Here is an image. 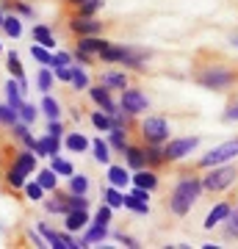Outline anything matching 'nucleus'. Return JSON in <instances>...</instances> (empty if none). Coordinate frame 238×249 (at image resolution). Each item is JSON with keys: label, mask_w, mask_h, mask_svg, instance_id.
Wrapping results in <instances>:
<instances>
[{"label": "nucleus", "mask_w": 238, "mask_h": 249, "mask_svg": "<svg viewBox=\"0 0 238 249\" xmlns=\"http://www.w3.org/2000/svg\"><path fill=\"white\" fill-rule=\"evenodd\" d=\"M221 119H224V122H238V100H236V103H230V106L224 108Z\"/></svg>", "instance_id": "nucleus-52"}, {"label": "nucleus", "mask_w": 238, "mask_h": 249, "mask_svg": "<svg viewBox=\"0 0 238 249\" xmlns=\"http://www.w3.org/2000/svg\"><path fill=\"white\" fill-rule=\"evenodd\" d=\"M36 152L34 150H28V147H22V150H17L14 152V160H11V166H17L19 172H25L28 178H31V175H34L36 172Z\"/></svg>", "instance_id": "nucleus-16"}, {"label": "nucleus", "mask_w": 238, "mask_h": 249, "mask_svg": "<svg viewBox=\"0 0 238 249\" xmlns=\"http://www.w3.org/2000/svg\"><path fill=\"white\" fill-rule=\"evenodd\" d=\"M125 155V166L130 172L136 169H144L147 166V160H144V147H136V144H128V150L122 152Z\"/></svg>", "instance_id": "nucleus-21"}, {"label": "nucleus", "mask_w": 238, "mask_h": 249, "mask_svg": "<svg viewBox=\"0 0 238 249\" xmlns=\"http://www.w3.org/2000/svg\"><path fill=\"white\" fill-rule=\"evenodd\" d=\"M236 180H238V166H233V163H219V166H211L202 175V191L219 194V191L233 186Z\"/></svg>", "instance_id": "nucleus-4"}, {"label": "nucleus", "mask_w": 238, "mask_h": 249, "mask_svg": "<svg viewBox=\"0 0 238 249\" xmlns=\"http://www.w3.org/2000/svg\"><path fill=\"white\" fill-rule=\"evenodd\" d=\"M230 42H233V47H236V50H238V34L233 36V39H230Z\"/></svg>", "instance_id": "nucleus-56"}, {"label": "nucleus", "mask_w": 238, "mask_h": 249, "mask_svg": "<svg viewBox=\"0 0 238 249\" xmlns=\"http://www.w3.org/2000/svg\"><path fill=\"white\" fill-rule=\"evenodd\" d=\"M3 17H6V11L0 9V28H3Z\"/></svg>", "instance_id": "nucleus-57"}, {"label": "nucleus", "mask_w": 238, "mask_h": 249, "mask_svg": "<svg viewBox=\"0 0 238 249\" xmlns=\"http://www.w3.org/2000/svg\"><path fill=\"white\" fill-rule=\"evenodd\" d=\"M70 183H67V191H70V194H89V186H92V183H89V178L86 175H78V172H75V175H70Z\"/></svg>", "instance_id": "nucleus-34"}, {"label": "nucleus", "mask_w": 238, "mask_h": 249, "mask_svg": "<svg viewBox=\"0 0 238 249\" xmlns=\"http://www.w3.org/2000/svg\"><path fill=\"white\" fill-rule=\"evenodd\" d=\"M70 86L75 91H86L89 86H92V78H89V72L80 67V64L72 61V78H70Z\"/></svg>", "instance_id": "nucleus-26"}, {"label": "nucleus", "mask_w": 238, "mask_h": 249, "mask_svg": "<svg viewBox=\"0 0 238 249\" xmlns=\"http://www.w3.org/2000/svg\"><path fill=\"white\" fill-rule=\"evenodd\" d=\"M0 53H3V45H0Z\"/></svg>", "instance_id": "nucleus-58"}, {"label": "nucleus", "mask_w": 238, "mask_h": 249, "mask_svg": "<svg viewBox=\"0 0 238 249\" xmlns=\"http://www.w3.org/2000/svg\"><path fill=\"white\" fill-rule=\"evenodd\" d=\"M194 80L208 91H227L236 83V72L230 67H224V64H211V67H202L197 72Z\"/></svg>", "instance_id": "nucleus-3"}, {"label": "nucleus", "mask_w": 238, "mask_h": 249, "mask_svg": "<svg viewBox=\"0 0 238 249\" xmlns=\"http://www.w3.org/2000/svg\"><path fill=\"white\" fill-rule=\"evenodd\" d=\"M200 196H202V178H200V175H183V178L175 183L166 205L175 216H188Z\"/></svg>", "instance_id": "nucleus-1"}, {"label": "nucleus", "mask_w": 238, "mask_h": 249, "mask_svg": "<svg viewBox=\"0 0 238 249\" xmlns=\"http://www.w3.org/2000/svg\"><path fill=\"white\" fill-rule=\"evenodd\" d=\"M103 202L111 205L114 211H119L122 202H125V191L122 188H114V186H106V191H103Z\"/></svg>", "instance_id": "nucleus-36"}, {"label": "nucleus", "mask_w": 238, "mask_h": 249, "mask_svg": "<svg viewBox=\"0 0 238 249\" xmlns=\"http://www.w3.org/2000/svg\"><path fill=\"white\" fill-rule=\"evenodd\" d=\"M67 25H70V31L75 36H97V34H103L106 22H100L97 17H80V14H75Z\"/></svg>", "instance_id": "nucleus-9"}, {"label": "nucleus", "mask_w": 238, "mask_h": 249, "mask_svg": "<svg viewBox=\"0 0 238 249\" xmlns=\"http://www.w3.org/2000/svg\"><path fill=\"white\" fill-rule=\"evenodd\" d=\"M119 108H122L128 116H141L150 111V97L141 89H133V86H125L122 94H119Z\"/></svg>", "instance_id": "nucleus-8"}, {"label": "nucleus", "mask_w": 238, "mask_h": 249, "mask_svg": "<svg viewBox=\"0 0 238 249\" xmlns=\"http://www.w3.org/2000/svg\"><path fill=\"white\" fill-rule=\"evenodd\" d=\"M92 155H94V160L97 163H103V166H108L111 163V144H108V139H103V136H97V139H92Z\"/></svg>", "instance_id": "nucleus-22"}, {"label": "nucleus", "mask_w": 238, "mask_h": 249, "mask_svg": "<svg viewBox=\"0 0 238 249\" xmlns=\"http://www.w3.org/2000/svg\"><path fill=\"white\" fill-rule=\"evenodd\" d=\"M0 31H6V36H11V39H19L22 36V17L19 14H6Z\"/></svg>", "instance_id": "nucleus-30"}, {"label": "nucleus", "mask_w": 238, "mask_h": 249, "mask_svg": "<svg viewBox=\"0 0 238 249\" xmlns=\"http://www.w3.org/2000/svg\"><path fill=\"white\" fill-rule=\"evenodd\" d=\"M111 232H108V224H97V222H89L86 224V232L78 238V249H86V247H94V244H103Z\"/></svg>", "instance_id": "nucleus-12"}, {"label": "nucleus", "mask_w": 238, "mask_h": 249, "mask_svg": "<svg viewBox=\"0 0 238 249\" xmlns=\"http://www.w3.org/2000/svg\"><path fill=\"white\" fill-rule=\"evenodd\" d=\"M92 124L97 127L100 133H108L111 130V114H106V111H92Z\"/></svg>", "instance_id": "nucleus-43"}, {"label": "nucleus", "mask_w": 238, "mask_h": 249, "mask_svg": "<svg viewBox=\"0 0 238 249\" xmlns=\"http://www.w3.org/2000/svg\"><path fill=\"white\" fill-rule=\"evenodd\" d=\"M230 211H233V205H230V202H216V205L211 208V211H208V216H205L202 227H205V230H213L216 224H221L224 219H227Z\"/></svg>", "instance_id": "nucleus-18"}, {"label": "nucleus", "mask_w": 238, "mask_h": 249, "mask_svg": "<svg viewBox=\"0 0 238 249\" xmlns=\"http://www.w3.org/2000/svg\"><path fill=\"white\" fill-rule=\"evenodd\" d=\"M64 199H67V208L70 211H89V196L86 194H64Z\"/></svg>", "instance_id": "nucleus-42"}, {"label": "nucleus", "mask_w": 238, "mask_h": 249, "mask_svg": "<svg viewBox=\"0 0 238 249\" xmlns=\"http://www.w3.org/2000/svg\"><path fill=\"white\" fill-rule=\"evenodd\" d=\"M6 64H9L11 78H22V75H25V72H22V61H19V55L14 53V50H9V53H6Z\"/></svg>", "instance_id": "nucleus-45"}, {"label": "nucleus", "mask_w": 238, "mask_h": 249, "mask_svg": "<svg viewBox=\"0 0 238 249\" xmlns=\"http://www.w3.org/2000/svg\"><path fill=\"white\" fill-rule=\"evenodd\" d=\"M108 144H111V150L114 152H125L128 150V130H125V127H111V130H108Z\"/></svg>", "instance_id": "nucleus-29"}, {"label": "nucleus", "mask_w": 238, "mask_h": 249, "mask_svg": "<svg viewBox=\"0 0 238 249\" xmlns=\"http://www.w3.org/2000/svg\"><path fill=\"white\" fill-rule=\"evenodd\" d=\"M50 70H53L55 80H61V83H70V78H72V64H70V67H50Z\"/></svg>", "instance_id": "nucleus-50"}, {"label": "nucleus", "mask_w": 238, "mask_h": 249, "mask_svg": "<svg viewBox=\"0 0 238 249\" xmlns=\"http://www.w3.org/2000/svg\"><path fill=\"white\" fill-rule=\"evenodd\" d=\"M19 144H22V147H28V150H34V147H36V136L34 133H25Z\"/></svg>", "instance_id": "nucleus-55"}, {"label": "nucleus", "mask_w": 238, "mask_h": 249, "mask_svg": "<svg viewBox=\"0 0 238 249\" xmlns=\"http://www.w3.org/2000/svg\"><path fill=\"white\" fill-rule=\"evenodd\" d=\"M224 235L238 241V208L236 211H230V216L224 219Z\"/></svg>", "instance_id": "nucleus-46"}, {"label": "nucleus", "mask_w": 238, "mask_h": 249, "mask_svg": "<svg viewBox=\"0 0 238 249\" xmlns=\"http://www.w3.org/2000/svg\"><path fill=\"white\" fill-rule=\"evenodd\" d=\"M144 160H147L150 169L164 166L166 163V158H164V144H144Z\"/></svg>", "instance_id": "nucleus-24"}, {"label": "nucleus", "mask_w": 238, "mask_h": 249, "mask_svg": "<svg viewBox=\"0 0 238 249\" xmlns=\"http://www.w3.org/2000/svg\"><path fill=\"white\" fill-rule=\"evenodd\" d=\"M111 219H114V208L103 202V205L97 208V213H94V219H92V222H97V224H111Z\"/></svg>", "instance_id": "nucleus-48"}, {"label": "nucleus", "mask_w": 238, "mask_h": 249, "mask_svg": "<svg viewBox=\"0 0 238 249\" xmlns=\"http://www.w3.org/2000/svg\"><path fill=\"white\" fill-rule=\"evenodd\" d=\"M31 55L39 67H50V61H53V50H47L44 45H36V42L31 45Z\"/></svg>", "instance_id": "nucleus-39"}, {"label": "nucleus", "mask_w": 238, "mask_h": 249, "mask_svg": "<svg viewBox=\"0 0 238 249\" xmlns=\"http://www.w3.org/2000/svg\"><path fill=\"white\" fill-rule=\"evenodd\" d=\"M34 42L36 45H44L47 50H55V36H53V31H50V25H44V22H36L34 25Z\"/></svg>", "instance_id": "nucleus-23"}, {"label": "nucleus", "mask_w": 238, "mask_h": 249, "mask_svg": "<svg viewBox=\"0 0 238 249\" xmlns=\"http://www.w3.org/2000/svg\"><path fill=\"white\" fill-rule=\"evenodd\" d=\"M89 139L83 133H80V130H75V133H67V139H64V147H67V150L70 152H75V155H83V152L89 150Z\"/></svg>", "instance_id": "nucleus-25"}, {"label": "nucleus", "mask_w": 238, "mask_h": 249, "mask_svg": "<svg viewBox=\"0 0 238 249\" xmlns=\"http://www.w3.org/2000/svg\"><path fill=\"white\" fill-rule=\"evenodd\" d=\"M86 91H89V97H92V103H94L100 111H106V114L119 111V103L111 97V89H108V86H103V83H97V86H94V83H92Z\"/></svg>", "instance_id": "nucleus-10"}, {"label": "nucleus", "mask_w": 238, "mask_h": 249, "mask_svg": "<svg viewBox=\"0 0 238 249\" xmlns=\"http://www.w3.org/2000/svg\"><path fill=\"white\" fill-rule=\"evenodd\" d=\"M200 142H202L200 136H177V139H169V142L164 144V158H166V163L185 160L191 152H197Z\"/></svg>", "instance_id": "nucleus-7"}, {"label": "nucleus", "mask_w": 238, "mask_h": 249, "mask_svg": "<svg viewBox=\"0 0 238 249\" xmlns=\"http://www.w3.org/2000/svg\"><path fill=\"white\" fill-rule=\"evenodd\" d=\"M22 191H25V199H28V202H42L44 194H47V191L39 186V180H25Z\"/></svg>", "instance_id": "nucleus-37"}, {"label": "nucleus", "mask_w": 238, "mask_h": 249, "mask_svg": "<svg viewBox=\"0 0 238 249\" xmlns=\"http://www.w3.org/2000/svg\"><path fill=\"white\" fill-rule=\"evenodd\" d=\"M17 116H19V119H22L25 124H34V122H36V116H39V108H36L34 103L22 100V106L17 108Z\"/></svg>", "instance_id": "nucleus-41"}, {"label": "nucleus", "mask_w": 238, "mask_h": 249, "mask_svg": "<svg viewBox=\"0 0 238 249\" xmlns=\"http://www.w3.org/2000/svg\"><path fill=\"white\" fill-rule=\"evenodd\" d=\"M130 196H136L139 202H150V194L152 191H147V188H141V186H130V191H128Z\"/></svg>", "instance_id": "nucleus-51"}, {"label": "nucleus", "mask_w": 238, "mask_h": 249, "mask_svg": "<svg viewBox=\"0 0 238 249\" xmlns=\"http://www.w3.org/2000/svg\"><path fill=\"white\" fill-rule=\"evenodd\" d=\"M70 64H72V53L53 50V61H50V67H70Z\"/></svg>", "instance_id": "nucleus-49"}, {"label": "nucleus", "mask_w": 238, "mask_h": 249, "mask_svg": "<svg viewBox=\"0 0 238 249\" xmlns=\"http://www.w3.org/2000/svg\"><path fill=\"white\" fill-rule=\"evenodd\" d=\"M39 144L44 147V155L47 158H58L61 155V136L44 133V136H39Z\"/></svg>", "instance_id": "nucleus-28"}, {"label": "nucleus", "mask_w": 238, "mask_h": 249, "mask_svg": "<svg viewBox=\"0 0 238 249\" xmlns=\"http://www.w3.org/2000/svg\"><path fill=\"white\" fill-rule=\"evenodd\" d=\"M89 222H92L89 211H67V213H64V230H67V232L86 230Z\"/></svg>", "instance_id": "nucleus-17"}, {"label": "nucleus", "mask_w": 238, "mask_h": 249, "mask_svg": "<svg viewBox=\"0 0 238 249\" xmlns=\"http://www.w3.org/2000/svg\"><path fill=\"white\" fill-rule=\"evenodd\" d=\"M47 133L61 136L64 133V122H61V119H47Z\"/></svg>", "instance_id": "nucleus-53"}, {"label": "nucleus", "mask_w": 238, "mask_h": 249, "mask_svg": "<svg viewBox=\"0 0 238 249\" xmlns=\"http://www.w3.org/2000/svg\"><path fill=\"white\" fill-rule=\"evenodd\" d=\"M19 116H17V111L9 106V103H0V124L3 127H11V124L17 122Z\"/></svg>", "instance_id": "nucleus-44"}, {"label": "nucleus", "mask_w": 238, "mask_h": 249, "mask_svg": "<svg viewBox=\"0 0 238 249\" xmlns=\"http://www.w3.org/2000/svg\"><path fill=\"white\" fill-rule=\"evenodd\" d=\"M39 232L44 235L47 247H53V249H78V241L72 238L70 232H58V230H53V227H47V224H39Z\"/></svg>", "instance_id": "nucleus-11"}, {"label": "nucleus", "mask_w": 238, "mask_h": 249, "mask_svg": "<svg viewBox=\"0 0 238 249\" xmlns=\"http://www.w3.org/2000/svg\"><path fill=\"white\" fill-rule=\"evenodd\" d=\"M150 55L152 53H150V50H144V47L116 45V42H111V45H108L97 58H100V61H106V64H119V67H125V70L144 72V64L150 61Z\"/></svg>", "instance_id": "nucleus-2"}, {"label": "nucleus", "mask_w": 238, "mask_h": 249, "mask_svg": "<svg viewBox=\"0 0 238 249\" xmlns=\"http://www.w3.org/2000/svg\"><path fill=\"white\" fill-rule=\"evenodd\" d=\"M236 158H238V136L211 147L200 158V169H211V166H219V163H230V160H236Z\"/></svg>", "instance_id": "nucleus-5"}, {"label": "nucleus", "mask_w": 238, "mask_h": 249, "mask_svg": "<svg viewBox=\"0 0 238 249\" xmlns=\"http://www.w3.org/2000/svg\"><path fill=\"white\" fill-rule=\"evenodd\" d=\"M100 83H103V86H108L111 91H114V89L122 91L125 86H130V78H128V72H114V70H108V72H100Z\"/></svg>", "instance_id": "nucleus-20"}, {"label": "nucleus", "mask_w": 238, "mask_h": 249, "mask_svg": "<svg viewBox=\"0 0 238 249\" xmlns=\"http://www.w3.org/2000/svg\"><path fill=\"white\" fill-rule=\"evenodd\" d=\"M103 6H106V0H83V3L75 6V14H80V17H97L103 11Z\"/></svg>", "instance_id": "nucleus-33"}, {"label": "nucleus", "mask_w": 238, "mask_h": 249, "mask_svg": "<svg viewBox=\"0 0 238 249\" xmlns=\"http://www.w3.org/2000/svg\"><path fill=\"white\" fill-rule=\"evenodd\" d=\"M106 180H108V186L128 191V188H130V169H128V166H122V163H108Z\"/></svg>", "instance_id": "nucleus-14"}, {"label": "nucleus", "mask_w": 238, "mask_h": 249, "mask_svg": "<svg viewBox=\"0 0 238 249\" xmlns=\"http://www.w3.org/2000/svg\"><path fill=\"white\" fill-rule=\"evenodd\" d=\"M111 45L108 39H103V36H78V42H75V50H80V53H86V55H92V58H97L106 47Z\"/></svg>", "instance_id": "nucleus-13"}, {"label": "nucleus", "mask_w": 238, "mask_h": 249, "mask_svg": "<svg viewBox=\"0 0 238 249\" xmlns=\"http://www.w3.org/2000/svg\"><path fill=\"white\" fill-rule=\"evenodd\" d=\"M50 169H53L58 178H70V175H75V166H72L67 158H61V155H58V158H50Z\"/></svg>", "instance_id": "nucleus-40"}, {"label": "nucleus", "mask_w": 238, "mask_h": 249, "mask_svg": "<svg viewBox=\"0 0 238 249\" xmlns=\"http://www.w3.org/2000/svg\"><path fill=\"white\" fill-rule=\"evenodd\" d=\"M64 194H67V191H58V188H55L53 196H50V199L44 196V199H42L39 205H42V208L47 211V213H53V216H64L67 211H70V208H67V199H64Z\"/></svg>", "instance_id": "nucleus-19"}, {"label": "nucleus", "mask_w": 238, "mask_h": 249, "mask_svg": "<svg viewBox=\"0 0 238 249\" xmlns=\"http://www.w3.org/2000/svg\"><path fill=\"white\" fill-rule=\"evenodd\" d=\"M36 180H39V186H42L44 191H55V188H58V175H55L50 166L39 172V175H36Z\"/></svg>", "instance_id": "nucleus-38"}, {"label": "nucleus", "mask_w": 238, "mask_h": 249, "mask_svg": "<svg viewBox=\"0 0 238 249\" xmlns=\"http://www.w3.org/2000/svg\"><path fill=\"white\" fill-rule=\"evenodd\" d=\"M158 183H161L158 175H155V169H150V166L130 172V186H141V188H147V191H155Z\"/></svg>", "instance_id": "nucleus-15"}, {"label": "nucleus", "mask_w": 238, "mask_h": 249, "mask_svg": "<svg viewBox=\"0 0 238 249\" xmlns=\"http://www.w3.org/2000/svg\"><path fill=\"white\" fill-rule=\"evenodd\" d=\"M116 241H119V244H125L128 249H139V247H141V244L133 238V235H125V232H119V235H116Z\"/></svg>", "instance_id": "nucleus-54"}, {"label": "nucleus", "mask_w": 238, "mask_h": 249, "mask_svg": "<svg viewBox=\"0 0 238 249\" xmlns=\"http://www.w3.org/2000/svg\"><path fill=\"white\" fill-rule=\"evenodd\" d=\"M39 114H44L47 119H61V103L55 97H50V94H44V100H42V106H39Z\"/></svg>", "instance_id": "nucleus-31"}, {"label": "nucleus", "mask_w": 238, "mask_h": 249, "mask_svg": "<svg viewBox=\"0 0 238 249\" xmlns=\"http://www.w3.org/2000/svg\"><path fill=\"white\" fill-rule=\"evenodd\" d=\"M172 124L166 116H147L141 119V139L144 144H166L172 139Z\"/></svg>", "instance_id": "nucleus-6"}, {"label": "nucleus", "mask_w": 238, "mask_h": 249, "mask_svg": "<svg viewBox=\"0 0 238 249\" xmlns=\"http://www.w3.org/2000/svg\"><path fill=\"white\" fill-rule=\"evenodd\" d=\"M55 86V75L50 67H39V72H36V89L42 91V94H50Z\"/></svg>", "instance_id": "nucleus-27"}, {"label": "nucleus", "mask_w": 238, "mask_h": 249, "mask_svg": "<svg viewBox=\"0 0 238 249\" xmlns=\"http://www.w3.org/2000/svg\"><path fill=\"white\" fill-rule=\"evenodd\" d=\"M3 178H6V186H9L11 191H22V186H25L28 175H25V172H19L17 166H9V169H6V175H3Z\"/></svg>", "instance_id": "nucleus-32"}, {"label": "nucleus", "mask_w": 238, "mask_h": 249, "mask_svg": "<svg viewBox=\"0 0 238 249\" xmlns=\"http://www.w3.org/2000/svg\"><path fill=\"white\" fill-rule=\"evenodd\" d=\"M122 208H125V211H130V213H136V216H147V213H150V202H139V199H136V196H130L128 191H125Z\"/></svg>", "instance_id": "nucleus-35"}, {"label": "nucleus", "mask_w": 238, "mask_h": 249, "mask_svg": "<svg viewBox=\"0 0 238 249\" xmlns=\"http://www.w3.org/2000/svg\"><path fill=\"white\" fill-rule=\"evenodd\" d=\"M6 9L17 11L19 17H34V14H36L34 6H28V3H22V0H6Z\"/></svg>", "instance_id": "nucleus-47"}]
</instances>
